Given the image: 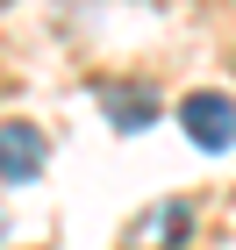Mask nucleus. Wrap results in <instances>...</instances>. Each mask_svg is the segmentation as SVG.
<instances>
[{
	"label": "nucleus",
	"mask_w": 236,
	"mask_h": 250,
	"mask_svg": "<svg viewBox=\"0 0 236 250\" xmlns=\"http://www.w3.org/2000/svg\"><path fill=\"white\" fill-rule=\"evenodd\" d=\"M179 129L200 150H236V100L229 93H186L179 100Z\"/></svg>",
	"instance_id": "1"
},
{
	"label": "nucleus",
	"mask_w": 236,
	"mask_h": 250,
	"mask_svg": "<svg viewBox=\"0 0 236 250\" xmlns=\"http://www.w3.org/2000/svg\"><path fill=\"white\" fill-rule=\"evenodd\" d=\"M100 107H107V122H115L122 136H136V129L157 122V93H150V86H122V79L100 86Z\"/></svg>",
	"instance_id": "2"
},
{
	"label": "nucleus",
	"mask_w": 236,
	"mask_h": 250,
	"mask_svg": "<svg viewBox=\"0 0 236 250\" xmlns=\"http://www.w3.org/2000/svg\"><path fill=\"white\" fill-rule=\"evenodd\" d=\"M0 172H7V186H29L43 172V136L29 122H7V136H0Z\"/></svg>",
	"instance_id": "3"
},
{
	"label": "nucleus",
	"mask_w": 236,
	"mask_h": 250,
	"mask_svg": "<svg viewBox=\"0 0 236 250\" xmlns=\"http://www.w3.org/2000/svg\"><path fill=\"white\" fill-rule=\"evenodd\" d=\"M186 222H193V208H186V200H165V214H157L143 236H150V243H172V236H186Z\"/></svg>",
	"instance_id": "4"
}]
</instances>
